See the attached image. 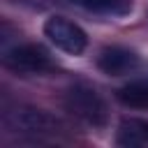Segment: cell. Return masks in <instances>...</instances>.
<instances>
[{
    "label": "cell",
    "mask_w": 148,
    "mask_h": 148,
    "mask_svg": "<svg viewBox=\"0 0 148 148\" xmlns=\"http://www.w3.org/2000/svg\"><path fill=\"white\" fill-rule=\"evenodd\" d=\"M65 106L69 113H74L76 118H81L83 123L92 125V127H102L106 125L109 111H106V102L102 99V95L86 86V83H76L65 92Z\"/></svg>",
    "instance_id": "1"
},
{
    "label": "cell",
    "mask_w": 148,
    "mask_h": 148,
    "mask_svg": "<svg viewBox=\"0 0 148 148\" xmlns=\"http://www.w3.org/2000/svg\"><path fill=\"white\" fill-rule=\"evenodd\" d=\"M2 65L18 74H42L53 69V60L49 51L39 44H16L5 51Z\"/></svg>",
    "instance_id": "2"
},
{
    "label": "cell",
    "mask_w": 148,
    "mask_h": 148,
    "mask_svg": "<svg viewBox=\"0 0 148 148\" xmlns=\"http://www.w3.org/2000/svg\"><path fill=\"white\" fill-rule=\"evenodd\" d=\"M44 35L49 37V42L56 49H60L69 56H81L88 46L86 32L65 16H49L44 23Z\"/></svg>",
    "instance_id": "3"
},
{
    "label": "cell",
    "mask_w": 148,
    "mask_h": 148,
    "mask_svg": "<svg viewBox=\"0 0 148 148\" xmlns=\"http://www.w3.org/2000/svg\"><path fill=\"white\" fill-rule=\"evenodd\" d=\"M9 125L18 132L32 134V136H42V134H58V130H62L60 120L53 118L51 113L42 111V109H18L9 116Z\"/></svg>",
    "instance_id": "4"
},
{
    "label": "cell",
    "mask_w": 148,
    "mask_h": 148,
    "mask_svg": "<svg viewBox=\"0 0 148 148\" xmlns=\"http://www.w3.org/2000/svg\"><path fill=\"white\" fill-rule=\"evenodd\" d=\"M97 67L109 76H125L139 67V56L125 46H106L97 56Z\"/></svg>",
    "instance_id": "5"
},
{
    "label": "cell",
    "mask_w": 148,
    "mask_h": 148,
    "mask_svg": "<svg viewBox=\"0 0 148 148\" xmlns=\"http://www.w3.org/2000/svg\"><path fill=\"white\" fill-rule=\"evenodd\" d=\"M120 146H148V120L146 118H123L116 132Z\"/></svg>",
    "instance_id": "6"
},
{
    "label": "cell",
    "mask_w": 148,
    "mask_h": 148,
    "mask_svg": "<svg viewBox=\"0 0 148 148\" xmlns=\"http://www.w3.org/2000/svg\"><path fill=\"white\" fill-rule=\"evenodd\" d=\"M116 97L130 109H148V81H130L116 90Z\"/></svg>",
    "instance_id": "7"
},
{
    "label": "cell",
    "mask_w": 148,
    "mask_h": 148,
    "mask_svg": "<svg viewBox=\"0 0 148 148\" xmlns=\"http://www.w3.org/2000/svg\"><path fill=\"white\" fill-rule=\"evenodd\" d=\"M74 5L88 9V12H95V14H113V16H120L125 12H130V0H72Z\"/></svg>",
    "instance_id": "8"
}]
</instances>
